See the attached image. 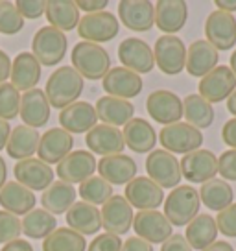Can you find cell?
I'll list each match as a JSON object with an SVG mask.
<instances>
[{
    "instance_id": "obj_53",
    "label": "cell",
    "mask_w": 236,
    "mask_h": 251,
    "mask_svg": "<svg viewBox=\"0 0 236 251\" xmlns=\"http://www.w3.org/2000/svg\"><path fill=\"white\" fill-rule=\"evenodd\" d=\"M9 76H11V59L4 50H0V83H6Z\"/></svg>"
},
{
    "instance_id": "obj_44",
    "label": "cell",
    "mask_w": 236,
    "mask_h": 251,
    "mask_svg": "<svg viewBox=\"0 0 236 251\" xmlns=\"http://www.w3.org/2000/svg\"><path fill=\"white\" fill-rule=\"evenodd\" d=\"M23 233V222L8 211H0V244L17 240Z\"/></svg>"
},
{
    "instance_id": "obj_50",
    "label": "cell",
    "mask_w": 236,
    "mask_h": 251,
    "mask_svg": "<svg viewBox=\"0 0 236 251\" xmlns=\"http://www.w3.org/2000/svg\"><path fill=\"white\" fill-rule=\"evenodd\" d=\"M221 139L227 146H231V150H236V117L225 122L221 129Z\"/></svg>"
},
{
    "instance_id": "obj_1",
    "label": "cell",
    "mask_w": 236,
    "mask_h": 251,
    "mask_svg": "<svg viewBox=\"0 0 236 251\" xmlns=\"http://www.w3.org/2000/svg\"><path fill=\"white\" fill-rule=\"evenodd\" d=\"M83 78L74 67H59L50 74L45 93L52 107L63 111L65 107L78 102L83 93Z\"/></svg>"
},
{
    "instance_id": "obj_51",
    "label": "cell",
    "mask_w": 236,
    "mask_h": 251,
    "mask_svg": "<svg viewBox=\"0 0 236 251\" xmlns=\"http://www.w3.org/2000/svg\"><path fill=\"white\" fill-rule=\"evenodd\" d=\"M122 251H153V246L139 236H131L122 244Z\"/></svg>"
},
{
    "instance_id": "obj_28",
    "label": "cell",
    "mask_w": 236,
    "mask_h": 251,
    "mask_svg": "<svg viewBox=\"0 0 236 251\" xmlns=\"http://www.w3.org/2000/svg\"><path fill=\"white\" fill-rule=\"evenodd\" d=\"M11 85L21 93L35 89L41 79V63L30 52H21L11 63Z\"/></svg>"
},
{
    "instance_id": "obj_20",
    "label": "cell",
    "mask_w": 236,
    "mask_h": 251,
    "mask_svg": "<svg viewBox=\"0 0 236 251\" xmlns=\"http://www.w3.org/2000/svg\"><path fill=\"white\" fill-rule=\"evenodd\" d=\"M17 183H21L23 187L30 188V190H47L52 183H54V170L50 165L43 163L37 157H30L19 161L13 168Z\"/></svg>"
},
{
    "instance_id": "obj_29",
    "label": "cell",
    "mask_w": 236,
    "mask_h": 251,
    "mask_svg": "<svg viewBox=\"0 0 236 251\" xmlns=\"http://www.w3.org/2000/svg\"><path fill=\"white\" fill-rule=\"evenodd\" d=\"M122 135H124L126 146L135 153L153 151L155 144H157V133H155L153 126L148 120H144V118H131L124 126Z\"/></svg>"
},
{
    "instance_id": "obj_27",
    "label": "cell",
    "mask_w": 236,
    "mask_h": 251,
    "mask_svg": "<svg viewBox=\"0 0 236 251\" xmlns=\"http://www.w3.org/2000/svg\"><path fill=\"white\" fill-rule=\"evenodd\" d=\"M96 120H98V115L94 107L89 102H79V100L59 113V124L71 135L89 133L96 126Z\"/></svg>"
},
{
    "instance_id": "obj_16",
    "label": "cell",
    "mask_w": 236,
    "mask_h": 251,
    "mask_svg": "<svg viewBox=\"0 0 236 251\" xmlns=\"http://www.w3.org/2000/svg\"><path fill=\"white\" fill-rule=\"evenodd\" d=\"M131 207L139 211H157V207L165 203V192L157 183H153L150 177L141 176L129 181L126 187V196Z\"/></svg>"
},
{
    "instance_id": "obj_12",
    "label": "cell",
    "mask_w": 236,
    "mask_h": 251,
    "mask_svg": "<svg viewBox=\"0 0 236 251\" xmlns=\"http://www.w3.org/2000/svg\"><path fill=\"white\" fill-rule=\"evenodd\" d=\"M96 157L87 151V150H74L63 161L57 165L55 174L59 176V181H65L69 185H76V183H83L89 177H93L96 172Z\"/></svg>"
},
{
    "instance_id": "obj_5",
    "label": "cell",
    "mask_w": 236,
    "mask_h": 251,
    "mask_svg": "<svg viewBox=\"0 0 236 251\" xmlns=\"http://www.w3.org/2000/svg\"><path fill=\"white\" fill-rule=\"evenodd\" d=\"M159 141L163 144V150L170 153H192L201 148L203 144V133L187 124V122H177V124L165 126L159 133Z\"/></svg>"
},
{
    "instance_id": "obj_59",
    "label": "cell",
    "mask_w": 236,
    "mask_h": 251,
    "mask_svg": "<svg viewBox=\"0 0 236 251\" xmlns=\"http://www.w3.org/2000/svg\"><path fill=\"white\" fill-rule=\"evenodd\" d=\"M227 109H229V113H233L236 117V91L231 96H229V100H227Z\"/></svg>"
},
{
    "instance_id": "obj_17",
    "label": "cell",
    "mask_w": 236,
    "mask_h": 251,
    "mask_svg": "<svg viewBox=\"0 0 236 251\" xmlns=\"http://www.w3.org/2000/svg\"><path fill=\"white\" fill-rule=\"evenodd\" d=\"M100 214H102L103 229L111 235H126L133 226V207L129 205V201L124 196H115L113 194L109 201L103 203Z\"/></svg>"
},
{
    "instance_id": "obj_26",
    "label": "cell",
    "mask_w": 236,
    "mask_h": 251,
    "mask_svg": "<svg viewBox=\"0 0 236 251\" xmlns=\"http://www.w3.org/2000/svg\"><path fill=\"white\" fill-rule=\"evenodd\" d=\"M189 6L183 0H159L155 4V26L166 35H173L185 28Z\"/></svg>"
},
{
    "instance_id": "obj_42",
    "label": "cell",
    "mask_w": 236,
    "mask_h": 251,
    "mask_svg": "<svg viewBox=\"0 0 236 251\" xmlns=\"http://www.w3.org/2000/svg\"><path fill=\"white\" fill-rule=\"evenodd\" d=\"M21 96L11 83H0V120H13L21 111Z\"/></svg>"
},
{
    "instance_id": "obj_34",
    "label": "cell",
    "mask_w": 236,
    "mask_h": 251,
    "mask_svg": "<svg viewBox=\"0 0 236 251\" xmlns=\"http://www.w3.org/2000/svg\"><path fill=\"white\" fill-rule=\"evenodd\" d=\"M76 188L74 185H69L65 181H54L50 187L43 192L41 196V203L43 209L48 211L50 214H67L69 209L76 203Z\"/></svg>"
},
{
    "instance_id": "obj_45",
    "label": "cell",
    "mask_w": 236,
    "mask_h": 251,
    "mask_svg": "<svg viewBox=\"0 0 236 251\" xmlns=\"http://www.w3.org/2000/svg\"><path fill=\"white\" fill-rule=\"evenodd\" d=\"M216 226L221 235L229 238H236V203L229 205L227 209L218 212L216 216Z\"/></svg>"
},
{
    "instance_id": "obj_2",
    "label": "cell",
    "mask_w": 236,
    "mask_h": 251,
    "mask_svg": "<svg viewBox=\"0 0 236 251\" xmlns=\"http://www.w3.org/2000/svg\"><path fill=\"white\" fill-rule=\"evenodd\" d=\"M71 59L79 76L91 81L103 79V76L111 71L109 52L94 43H87V41L78 43L72 48Z\"/></svg>"
},
{
    "instance_id": "obj_30",
    "label": "cell",
    "mask_w": 236,
    "mask_h": 251,
    "mask_svg": "<svg viewBox=\"0 0 236 251\" xmlns=\"http://www.w3.org/2000/svg\"><path fill=\"white\" fill-rule=\"evenodd\" d=\"M67 224L79 235H96L102 229V214L96 205L76 201L67 212Z\"/></svg>"
},
{
    "instance_id": "obj_19",
    "label": "cell",
    "mask_w": 236,
    "mask_h": 251,
    "mask_svg": "<svg viewBox=\"0 0 236 251\" xmlns=\"http://www.w3.org/2000/svg\"><path fill=\"white\" fill-rule=\"evenodd\" d=\"M74 137L63 127H52L41 135L39 148H37V159L47 165H59L65 157L72 151Z\"/></svg>"
},
{
    "instance_id": "obj_14",
    "label": "cell",
    "mask_w": 236,
    "mask_h": 251,
    "mask_svg": "<svg viewBox=\"0 0 236 251\" xmlns=\"http://www.w3.org/2000/svg\"><path fill=\"white\" fill-rule=\"evenodd\" d=\"M183 177L190 183H207L218 174V157L211 150L199 148L192 153H187L179 161Z\"/></svg>"
},
{
    "instance_id": "obj_48",
    "label": "cell",
    "mask_w": 236,
    "mask_h": 251,
    "mask_svg": "<svg viewBox=\"0 0 236 251\" xmlns=\"http://www.w3.org/2000/svg\"><path fill=\"white\" fill-rule=\"evenodd\" d=\"M15 8L23 19H39L47 11V2L45 0H17Z\"/></svg>"
},
{
    "instance_id": "obj_10",
    "label": "cell",
    "mask_w": 236,
    "mask_h": 251,
    "mask_svg": "<svg viewBox=\"0 0 236 251\" xmlns=\"http://www.w3.org/2000/svg\"><path fill=\"white\" fill-rule=\"evenodd\" d=\"M146 109H148V115L159 124H177L183 118V100L172 91L159 89L148 96Z\"/></svg>"
},
{
    "instance_id": "obj_13",
    "label": "cell",
    "mask_w": 236,
    "mask_h": 251,
    "mask_svg": "<svg viewBox=\"0 0 236 251\" xmlns=\"http://www.w3.org/2000/svg\"><path fill=\"white\" fill-rule=\"evenodd\" d=\"M236 91V76L231 67H216L212 72L199 81V96H203L209 103H220L229 100V96Z\"/></svg>"
},
{
    "instance_id": "obj_38",
    "label": "cell",
    "mask_w": 236,
    "mask_h": 251,
    "mask_svg": "<svg viewBox=\"0 0 236 251\" xmlns=\"http://www.w3.org/2000/svg\"><path fill=\"white\" fill-rule=\"evenodd\" d=\"M183 117L187 118V124L197 127L199 131L211 127L214 122L212 103H209L199 94H189L183 102Z\"/></svg>"
},
{
    "instance_id": "obj_33",
    "label": "cell",
    "mask_w": 236,
    "mask_h": 251,
    "mask_svg": "<svg viewBox=\"0 0 236 251\" xmlns=\"http://www.w3.org/2000/svg\"><path fill=\"white\" fill-rule=\"evenodd\" d=\"M39 141L41 135L35 127H30V126L24 124L17 126V127L11 129L6 151H8L9 157H13L17 161H24V159L33 157V153H37Z\"/></svg>"
},
{
    "instance_id": "obj_56",
    "label": "cell",
    "mask_w": 236,
    "mask_h": 251,
    "mask_svg": "<svg viewBox=\"0 0 236 251\" xmlns=\"http://www.w3.org/2000/svg\"><path fill=\"white\" fill-rule=\"evenodd\" d=\"M216 8L225 13H235L236 11V0H216Z\"/></svg>"
},
{
    "instance_id": "obj_3",
    "label": "cell",
    "mask_w": 236,
    "mask_h": 251,
    "mask_svg": "<svg viewBox=\"0 0 236 251\" xmlns=\"http://www.w3.org/2000/svg\"><path fill=\"white\" fill-rule=\"evenodd\" d=\"M199 192L190 185H179L165 198V216L172 226H189L199 214Z\"/></svg>"
},
{
    "instance_id": "obj_60",
    "label": "cell",
    "mask_w": 236,
    "mask_h": 251,
    "mask_svg": "<svg viewBox=\"0 0 236 251\" xmlns=\"http://www.w3.org/2000/svg\"><path fill=\"white\" fill-rule=\"evenodd\" d=\"M231 71H233V74L236 76V50L231 54Z\"/></svg>"
},
{
    "instance_id": "obj_46",
    "label": "cell",
    "mask_w": 236,
    "mask_h": 251,
    "mask_svg": "<svg viewBox=\"0 0 236 251\" xmlns=\"http://www.w3.org/2000/svg\"><path fill=\"white\" fill-rule=\"evenodd\" d=\"M218 174L223 181H236V150H227L218 157Z\"/></svg>"
},
{
    "instance_id": "obj_31",
    "label": "cell",
    "mask_w": 236,
    "mask_h": 251,
    "mask_svg": "<svg viewBox=\"0 0 236 251\" xmlns=\"http://www.w3.org/2000/svg\"><path fill=\"white\" fill-rule=\"evenodd\" d=\"M35 203L37 200L32 190L23 187L17 181H9L0 190V205L4 207V211L11 212L15 216H26L28 212L33 211Z\"/></svg>"
},
{
    "instance_id": "obj_36",
    "label": "cell",
    "mask_w": 236,
    "mask_h": 251,
    "mask_svg": "<svg viewBox=\"0 0 236 251\" xmlns=\"http://www.w3.org/2000/svg\"><path fill=\"white\" fill-rule=\"evenodd\" d=\"M218 226H216V218L211 214H197L196 218L187 226V233L185 238L190 244L192 250H201L209 248L211 244L216 242L218 236Z\"/></svg>"
},
{
    "instance_id": "obj_24",
    "label": "cell",
    "mask_w": 236,
    "mask_h": 251,
    "mask_svg": "<svg viewBox=\"0 0 236 251\" xmlns=\"http://www.w3.org/2000/svg\"><path fill=\"white\" fill-rule=\"evenodd\" d=\"M100 177L105 179L109 185H127L129 181L137 177V163L133 157L117 153V155L102 157L96 166Z\"/></svg>"
},
{
    "instance_id": "obj_57",
    "label": "cell",
    "mask_w": 236,
    "mask_h": 251,
    "mask_svg": "<svg viewBox=\"0 0 236 251\" xmlns=\"http://www.w3.org/2000/svg\"><path fill=\"white\" fill-rule=\"evenodd\" d=\"M203 251H235L233 250V246L225 240H216L214 244H211L209 248H205Z\"/></svg>"
},
{
    "instance_id": "obj_35",
    "label": "cell",
    "mask_w": 236,
    "mask_h": 251,
    "mask_svg": "<svg viewBox=\"0 0 236 251\" xmlns=\"http://www.w3.org/2000/svg\"><path fill=\"white\" fill-rule=\"evenodd\" d=\"M45 15L48 19V24L59 31H71L78 28L81 19L78 6L72 0H48Z\"/></svg>"
},
{
    "instance_id": "obj_22",
    "label": "cell",
    "mask_w": 236,
    "mask_h": 251,
    "mask_svg": "<svg viewBox=\"0 0 236 251\" xmlns=\"http://www.w3.org/2000/svg\"><path fill=\"white\" fill-rule=\"evenodd\" d=\"M103 91L107 96H115V98H122V100H129L139 96L142 91V79L139 74H135L129 69L124 67H115L111 69L102 79Z\"/></svg>"
},
{
    "instance_id": "obj_6",
    "label": "cell",
    "mask_w": 236,
    "mask_h": 251,
    "mask_svg": "<svg viewBox=\"0 0 236 251\" xmlns=\"http://www.w3.org/2000/svg\"><path fill=\"white\" fill-rule=\"evenodd\" d=\"M146 172L153 183L161 188L179 187L183 179L181 165L177 157L166 150H153L146 159Z\"/></svg>"
},
{
    "instance_id": "obj_40",
    "label": "cell",
    "mask_w": 236,
    "mask_h": 251,
    "mask_svg": "<svg viewBox=\"0 0 236 251\" xmlns=\"http://www.w3.org/2000/svg\"><path fill=\"white\" fill-rule=\"evenodd\" d=\"M55 216L45 209H33L23 220V233L32 240H43L55 231Z\"/></svg>"
},
{
    "instance_id": "obj_43",
    "label": "cell",
    "mask_w": 236,
    "mask_h": 251,
    "mask_svg": "<svg viewBox=\"0 0 236 251\" xmlns=\"http://www.w3.org/2000/svg\"><path fill=\"white\" fill-rule=\"evenodd\" d=\"M24 28V19L19 13L13 2L2 0L0 2V33L4 35H15Z\"/></svg>"
},
{
    "instance_id": "obj_9",
    "label": "cell",
    "mask_w": 236,
    "mask_h": 251,
    "mask_svg": "<svg viewBox=\"0 0 236 251\" xmlns=\"http://www.w3.org/2000/svg\"><path fill=\"white\" fill-rule=\"evenodd\" d=\"M205 37L218 52H227L236 45V19L233 13L214 9L205 23Z\"/></svg>"
},
{
    "instance_id": "obj_25",
    "label": "cell",
    "mask_w": 236,
    "mask_h": 251,
    "mask_svg": "<svg viewBox=\"0 0 236 251\" xmlns=\"http://www.w3.org/2000/svg\"><path fill=\"white\" fill-rule=\"evenodd\" d=\"M50 109L52 105L48 102L47 93L41 89H32L21 96V111L19 115L24 120V126L30 127H43L50 120Z\"/></svg>"
},
{
    "instance_id": "obj_32",
    "label": "cell",
    "mask_w": 236,
    "mask_h": 251,
    "mask_svg": "<svg viewBox=\"0 0 236 251\" xmlns=\"http://www.w3.org/2000/svg\"><path fill=\"white\" fill-rule=\"evenodd\" d=\"M96 115L102 120V124L107 126H126L135 115V107L129 100L115 98V96H102L96 102Z\"/></svg>"
},
{
    "instance_id": "obj_7",
    "label": "cell",
    "mask_w": 236,
    "mask_h": 251,
    "mask_svg": "<svg viewBox=\"0 0 236 251\" xmlns=\"http://www.w3.org/2000/svg\"><path fill=\"white\" fill-rule=\"evenodd\" d=\"M120 31L118 19L111 11H98V13H87L79 19L78 33L87 43H107L115 39Z\"/></svg>"
},
{
    "instance_id": "obj_58",
    "label": "cell",
    "mask_w": 236,
    "mask_h": 251,
    "mask_svg": "<svg viewBox=\"0 0 236 251\" xmlns=\"http://www.w3.org/2000/svg\"><path fill=\"white\" fill-rule=\"evenodd\" d=\"M6 179H8V166H6V161L0 157V190L6 185Z\"/></svg>"
},
{
    "instance_id": "obj_21",
    "label": "cell",
    "mask_w": 236,
    "mask_h": 251,
    "mask_svg": "<svg viewBox=\"0 0 236 251\" xmlns=\"http://www.w3.org/2000/svg\"><path fill=\"white\" fill-rule=\"evenodd\" d=\"M85 144L89 146L91 153H96V155L102 157L122 153L124 148H126L122 131L115 126L107 124H96L85 135Z\"/></svg>"
},
{
    "instance_id": "obj_54",
    "label": "cell",
    "mask_w": 236,
    "mask_h": 251,
    "mask_svg": "<svg viewBox=\"0 0 236 251\" xmlns=\"http://www.w3.org/2000/svg\"><path fill=\"white\" fill-rule=\"evenodd\" d=\"M0 251H33V248H32V244L28 242V240L17 238V240H13V242L2 246V250H0Z\"/></svg>"
},
{
    "instance_id": "obj_52",
    "label": "cell",
    "mask_w": 236,
    "mask_h": 251,
    "mask_svg": "<svg viewBox=\"0 0 236 251\" xmlns=\"http://www.w3.org/2000/svg\"><path fill=\"white\" fill-rule=\"evenodd\" d=\"M78 9H83L87 13H98L107 8V0H78Z\"/></svg>"
},
{
    "instance_id": "obj_41",
    "label": "cell",
    "mask_w": 236,
    "mask_h": 251,
    "mask_svg": "<svg viewBox=\"0 0 236 251\" xmlns=\"http://www.w3.org/2000/svg\"><path fill=\"white\" fill-rule=\"evenodd\" d=\"M79 196L91 205H103L113 198V185H109L100 176H93L79 185Z\"/></svg>"
},
{
    "instance_id": "obj_39",
    "label": "cell",
    "mask_w": 236,
    "mask_h": 251,
    "mask_svg": "<svg viewBox=\"0 0 236 251\" xmlns=\"http://www.w3.org/2000/svg\"><path fill=\"white\" fill-rule=\"evenodd\" d=\"M43 251H87V240L74 229L59 227L45 238Z\"/></svg>"
},
{
    "instance_id": "obj_15",
    "label": "cell",
    "mask_w": 236,
    "mask_h": 251,
    "mask_svg": "<svg viewBox=\"0 0 236 251\" xmlns=\"http://www.w3.org/2000/svg\"><path fill=\"white\" fill-rule=\"evenodd\" d=\"M137 236L150 244H163L173 235V226L159 211H139L133 218Z\"/></svg>"
},
{
    "instance_id": "obj_8",
    "label": "cell",
    "mask_w": 236,
    "mask_h": 251,
    "mask_svg": "<svg viewBox=\"0 0 236 251\" xmlns=\"http://www.w3.org/2000/svg\"><path fill=\"white\" fill-rule=\"evenodd\" d=\"M155 63L168 76H175L187 65V47L177 35H161L153 48Z\"/></svg>"
},
{
    "instance_id": "obj_47",
    "label": "cell",
    "mask_w": 236,
    "mask_h": 251,
    "mask_svg": "<svg viewBox=\"0 0 236 251\" xmlns=\"http://www.w3.org/2000/svg\"><path fill=\"white\" fill-rule=\"evenodd\" d=\"M122 238L111 233H102L89 244L87 251H122Z\"/></svg>"
},
{
    "instance_id": "obj_18",
    "label": "cell",
    "mask_w": 236,
    "mask_h": 251,
    "mask_svg": "<svg viewBox=\"0 0 236 251\" xmlns=\"http://www.w3.org/2000/svg\"><path fill=\"white\" fill-rule=\"evenodd\" d=\"M120 23L131 31H150L155 24V6L150 0H122L118 2Z\"/></svg>"
},
{
    "instance_id": "obj_23",
    "label": "cell",
    "mask_w": 236,
    "mask_h": 251,
    "mask_svg": "<svg viewBox=\"0 0 236 251\" xmlns=\"http://www.w3.org/2000/svg\"><path fill=\"white\" fill-rule=\"evenodd\" d=\"M220 54L218 50L209 43L207 39L194 41L187 48V65L185 69L190 76L194 78H203L209 72H212L218 67Z\"/></svg>"
},
{
    "instance_id": "obj_55",
    "label": "cell",
    "mask_w": 236,
    "mask_h": 251,
    "mask_svg": "<svg viewBox=\"0 0 236 251\" xmlns=\"http://www.w3.org/2000/svg\"><path fill=\"white\" fill-rule=\"evenodd\" d=\"M9 135H11V126L6 120H0V151L8 146Z\"/></svg>"
},
{
    "instance_id": "obj_37",
    "label": "cell",
    "mask_w": 236,
    "mask_h": 251,
    "mask_svg": "<svg viewBox=\"0 0 236 251\" xmlns=\"http://www.w3.org/2000/svg\"><path fill=\"white\" fill-rule=\"evenodd\" d=\"M199 200H201V203L207 209L221 212L223 209H227L229 205H233L235 192H233V187L229 185L227 181L214 177V179L207 181V183L201 185V188H199Z\"/></svg>"
},
{
    "instance_id": "obj_49",
    "label": "cell",
    "mask_w": 236,
    "mask_h": 251,
    "mask_svg": "<svg viewBox=\"0 0 236 251\" xmlns=\"http://www.w3.org/2000/svg\"><path fill=\"white\" fill-rule=\"evenodd\" d=\"M161 251H192V248L183 235H172L166 242H163Z\"/></svg>"
},
{
    "instance_id": "obj_4",
    "label": "cell",
    "mask_w": 236,
    "mask_h": 251,
    "mask_svg": "<svg viewBox=\"0 0 236 251\" xmlns=\"http://www.w3.org/2000/svg\"><path fill=\"white\" fill-rule=\"evenodd\" d=\"M69 41L63 31L55 30L52 26H43L33 35L32 54L41 63V67H55L67 54Z\"/></svg>"
},
{
    "instance_id": "obj_11",
    "label": "cell",
    "mask_w": 236,
    "mask_h": 251,
    "mask_svg": "<svg viewBox=\"0 0 236 251\" xmlns=\"http://www.w3.org/2000/svg\"><path fill=\"white\" fill-rule=\"evenodd\" d=\"M118 59L124 69L133 71L135 74H148L155 67L153 50L146 41L137 37H127L118 47Z\"/></svg>"
}]
</instances>
